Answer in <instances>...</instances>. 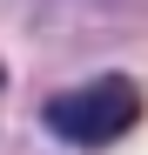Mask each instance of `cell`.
<instances>
[{"mask_svg":"<svg viewBox=\"0 0 148 155\" xmlns=\"http://www.w3.org/2000/svg\"><path fill=\"white\" fill-rule=\"evenodd\" d=\"M0 88H7V68H0Z\"/></svg>","mask_w":148,"mask_h":155,"instance_id":"obj_2","label":"cell"},{"mask_svg":"<svg viewBox=\"0 0 148 155\" xmlns=\"http://www.w3.org/2000/svg\"><path fill=\"white\" fill-rule=\"evenodd\" d=\"M135 121H141V88L128 74H94V81H81V88H67V94L47 101V128L67 148H108Z\"/></svg>","mask_w":148,"mask_h":155,"instance_id":"obj_1","label":"cell"}]
</instances>
